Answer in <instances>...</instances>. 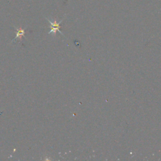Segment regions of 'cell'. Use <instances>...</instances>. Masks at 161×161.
<instances>
[{"label":"cell","mask_w":161,"mask_h":161,"mask_svg":"<svg viewBox=\"0 0 161 161\" xmlns=\"http://www.w3.org/2000/svg\"><path fill=\"white\" fill-rule=\"evenodd\" d=\"M47 20L48 21V22L50 23V25H51V30H50V31H49V33H48V34H50V33H54V34H55L56 33V32L57 31H58L59 33H60L62 35H64V34L61 32V31L60 30V23L62 21V20H61L60 22H57V21L56 20H55L53 22H52V21H51L50 19H47Z\"/></svg>","instance_id":"1"},{"label":"cell","mask_w":161,"mask_h":161,"mask_svg":"<svg viewBox=\"0 0 161 161\" xmlns=\"http://www.w3.org/2000/svg\"><path fill=\"white\" fill-rule=\"evenodd\" d=\"M25 30H23V29H21V28H17V33H16V36H15V38L12 40V42H14V40L15 39H16V38H18V37L19 38H21V36H23V35H24V34H25Z\"/></svg>","instance_id":"2"}]
</instances>
